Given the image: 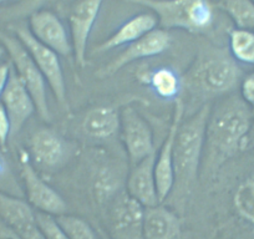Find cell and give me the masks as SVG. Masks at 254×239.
<instances>
[{"label": "cell", "instance_id": "obj_1", "mask_svg": "<svg viewBox=\"0 0 254 239\" xmlns=\"http://www.w3.org/2000/svg\"><path fill=\"white\" fill-rule=\"evenodd\" d=\"M252 110L239 96H231L211 109L206 127V171H216L238 151L246 148Z\"/></svg>", "mask_w": 254, "mask_h": 239}, {"label": "cell", "instance_id": "obj_2", "mask_svg": "<svg viewBox=\"0 0 254 239\" xmlns=\"http://www.w3.org/2000/svg\"><path fill=\"white\" fill-rule=\"evenodd\" d=\"M211 105L204 104L193 116L182 121L173 146V193L175 198H186L198 177L206 138V127ZM171 196V194H170Z\"/></svg>", "mask_w": 254, "mask_h": 239}, {"label": "cell", "instance_id": "obj_3", "mask_svg": "<svg viewBox=\"0 0 254 239\" xmlns=\"http://www.w3.org/2000/svg\"><path fill=\"white\" fill-rule=\"evenodd\" d=\"M151 9L161 29H182L188 33H204L214 20L211 0H125Z\"/></svg>", "mask_w": 254, "mask_h": 239}, {"label": "cell", "instance_id": "obj_4", "mask_svg": "<svg viewBox=\"0 0 254 239\" xmlns=\"http://www.w3.org/2000/svg\"><path fill=\"white\" fill-rule=\"evenodd\" d=\"M241 79V67L224 49H207L199 54L190 81L201 91L209 95H222L231 91Z\"/></svg>", "mask_w": 254, "mask_h": 239}, {"label": "cell", "instance_id": "obj_5", "mask_svg": "<svg viewBox=\"0 0 254 239\" xmlns=\"http://www.w3.org/2000/svg\"><path fill=\"white\" fill-rule=\"evenodd\" d=\"M0 41L10 56L14 71L16 72L30 96L33 97L36 112L44 121L49 122L51 120V114L50 109H49L48 94H46L48 84H46L43 74L38 69L31 56L29 55L28 50L24 48V45L16 36L0 33Z\"/></svg>", "mask_w": 254, "mask_h": 239}, {"label": "cell", "instance_id": "obj_6", "mask_svg": "<svg viewBox=\"0 0 254 239\" xmlns=\"http://www.w3.org/2000/svg\"><path fill=\"white\" fill-rule=\"evenodd\" d=\"M11 29L15 33V36L19 39L24 48L28 50L29 55L34 60L38 69L43 74L46 84L53 91L56 101L59 102L63 109L69 110V101H67V91L65 76H64L63 66H61L59 55L50 48L44 45L30 33L28 26L14 25Z\"/></svg>", "mask_w": 254, "mask_h": 239}, {"label": "cell", "instance_id": "obj_7", "mask_svg": "<svg viewBox=\"0 0 254 239\" xmlns=\"http://www.w3.org/2000/svg\"><path fill=\"white\" fill-rule=\"evenodd\" d=\"M20 170L26 192V202L36 212L59 217L66 214L67 204L63 197L46 183L36 172L30 156L26 152L20 155Z\"/></svg>", "mask_w": 254, "mask_h": 239}, {"label": "cell", "instance_id": "obj_8", "mask_svg": "<svg viewBox=\"0 0 254 239\" xmlns=\"http://www.w3.org/2000/svg\"><path fill=\"white\" fill-rule=\"evenodd\" d=\"M120 131L125 150L133 165L155 153L152 128L133 107L126 106L120 112Z\"/></svg>", "mask_w": 254, "mask_h": 239}, {"label": "cell", "instance_id": "obj_9", "mask_svg": "<svg viewBox=\"0 0 254 239\" xmlns=\"http://www.w3.org/2000/svg\"><path fill=\"white\" fill-rule=\"evenodd\" d=\"M171 45V35L165 29H155L151 33L146 34L135 43L127 45V48L112 60L110 64L100 69L96 76L100 79L112 76L124 69L127 65L132 64L137 60L152 58L165 53Z\"/></svg>", "mask_w": 254, "mask_h": 239}, {"label": "cell", "instance_id": "obj_10", "mask_svg": "<svg viewBox=\"0 0 254 239\" xmlns=\"http://www.w3.org/2000/svg\"><path fill=\"white\" fill-rule=\"evenodd\" d=\"M183 114H185V104L182 99L178 97L175 101V109H173L172 122H171L170 130L167 136L163 141L160 148L158 155H156L155 161V177L156 186H157V194L160 203L165 202L170 197L173 188V146H175L176 135L180 125L183 121Z\"/></svg>", "mask_w": 254, "mask_h": 239}, {"label": "cell", "instance_id": "obj_11", "mask_svg": "<svg viewBox=\"0 0 254 239\" xmlns=\"http://www.w3.org/2000/svg\"><path fill=\"white\" fill-rule=\"evenodd\" d=\"M104 0H77L69 16L70 38L76 65H86L87 43Z\"/></svg>", "mask_w": 254, "mask_h": 239}, {"label": "cell", "instance_id": "obj_12", "mask_svg": "<svg viewBox=\"0 0 254 239\" xmlns=\"http://www.w3.org/2000/svg\"><path fill=\"white\" fill-rule=\"evenodd\" d=\"M29 30L40 43L55 51L58 55L70 56L74 53L66 26L51 10L41 9L34 11L29 18Z\"/></svg>", "mask_w": 254, "mask_h": 239}, {"label": "cell", "instance_id": "obj_13", "mask_svg": "<svg viewBox=\"0 0 254 239\" xmlns=\"http://www.w3.org/2000/svg\"><path fill=\"white\" fill-rule=\"evenodd\" d=\"M29 156L41 170H58L69 157V146L51 128H39L30 138Z\"/></svg>", "mask_w": 254, "mask_h": 239}, {"label": "cell", "instance_id": "obj_14", "mask_svg": "<svg viewBox=\"0 0 254 239\" xmlns=\"http://www.w3.org/2000/svg\"><path fill=\"white\" fill-rule=\"evenodd\" d=\"M11 123V135H16L36 111L33 97L20 81L16 72L11 71L10 79L0 97Z\"/></svg>", "mask_w": 254, "mask_h": 239}, {"label": "cell", "instance_id": "obj_15", "mask_svg": "<svg viewBox=\"0 0 254 239\" xmlns=\"http://www.w3.org/2000/svg\"><path fill=\"white\" fill-rule=\"evenodd\" d=\"M156 153L143 158L133 165L127 178V194L141 204L143 208H150L160 204L155 177Z\"/></svg>", "mask_w": 254, "mask_h": 239}, {"label": "cell", "instance_id": "obj_16", "mask_svg": "<svg viewBox=\"0 0 254 239\" xmlns=\"http://www.w3.org/2000/svg\"><path fill=\"white\" fill-rule=\"evenodd\" d=\"M145 208L128 194L115 203L111 228L116 239H143L142 222Z\"/></svg>", "mask_w": 254, "mask_h": 239}, {"label": "cell", "instance_id": "obj_17", "mask_svg": "<svg viewBox=\"0 0 254 239\" xmlns=\"http://www.w3.org/2000/svg\"><path fill=\"white\" fill-rule=\"evenodd\" d=\"M158 19L153 13H141L125 21L109 39L94 49L92 54H102L125 45H130L138 39L157 29Z\"/></svg>", "mask_w": 254, "mask_h": 239}, {"label": "cell", "instance_id": "obj_18", "mask_svg": "<svg viewBox=\"0 0 254 239\" xmlns=\"http://www.w3.org/2000/svg\"><path fill=\"white\" fill-rule=\"evenodd\" d=\"M0 221L18 236L36 224V211L26 201L0 192Z\"/></svg>", "mask_w": 254, "mask_h": 239}, {"label": "cell", "instance_id": "obj_19", "mask_svg": "<svg viewBox=\"0 0 254 239\" xmlns=\"http://www.w3.org/2000/svg\"><path fill=\"white\" fill-rule=\"evenodd\" d=\"M180 233V219L162 206L145 208L142 222L143 239H176Z\"/></svg>", "mask_w": 254, "mask_h": 239}, {"label": "cell", "instance_id": "obj_20", "mask_svg": "<svg viewBox=\"0 0 254 239\" xmlns=\"http://www.w3.org/2000/svg\"><path fill=\"white\" fill-rule=\"evenodd\" d=\"M82 130L89 137L107 140L120 131V112L109 106L94 107L85 116Z\"/></svg>", "mask_w": 254, "mask_h": 239}, {"label": "cell", "instance_id": "obj_21", "mask_svg": "<svg viewBox=\"0 0 254 239\" xmlns=\"http://www.w3.org/2000/svg\"><path fill=\"white\" fill-rule=\"evenodd\" d=\"M147 84L156 96L162 100H177L180 97L181 79L171 67H158L147 75Z\"/></svg>", "mask_w": 254, "mask_h": 239}, {"label": "cell", "instance_id": "obj_22", "mask_svg": "<svg viewBox=\"0 0 254 239\" xmlns=\"http://www.w3.org/2000/svg\"><path fill=\"white\" fill-rule=\"evenodd\" d=\"M229 53L237 62L254 65V30L233 29L229 33Z\"/></svg>", "mask_w": 254, "mask_h": 239}, {"label": "cell", "instance_id": "obj_23", "mask_svg": "<svg viewBox=\"0 0 254 239\" xmlns=\"http://www.w3.org/2000/svg\"><path fill=\"white\" fill-rule=\"evenodd\" d=\"M217 5L231 18L237 28L254 30L253 0H218Z\"/></svg>", "mask_w": 254, "mask_h": 239}, {"label": "cell", "instance_id": "obj_24", "mask_svg": "<svg viewBox=\"0 0 254 239\" xmlns=\"http://www.w3.org/2000/svg\"><path fill=\"white\" fill-rule=\"evenodd\" d=\"M234 206L244 219L254 224V173L237 188Z\"/></svg>", "mask_w": 254, "mask_h": 239}, {"label": "cell", "instance_id": "obj_25", "mask_svg": "<svg viewBox=\"0 0 254 239\" xmlns=\"http://www.w3.org/2000/svg\"><path fill=\"white\" fill-rule=\"evenodd\" d=\"M69 239H100L95 229L84 218L71 214H63L56 217Z\"/></svg>", "mask_w": 254, "mask_h": 239}, {"label": "cell", "instance_id": "obj_26", "mask_svg": "<svg viewBox=\"0 0 254 239\" xmlns=\"http://www.w3.org/2000/svg\"><path fill=\"white\" fill-rule=\"evenodd\" d=\"M36 223L45 239H69L66 232L64 231L56 217L36 212Z\"/></svg>", "mask_w": 254, "mask_h": 239}, {"label": "cell", "instance_id": "obj_27", "mask_svg": "<svg viewBox=\"0 0 254 239\" xmlns=\"http://www.w3.org/2000/svg\"><path fill=\"white\" fill-rule=\"evenodd\" d=\"M11 136V123L9 120L8 114L4 109L3 104L0 102V147L1 150L6 147L8 145L9 137Z\"/></svg>", "mask_w": 254, "mask_h": 239}, {"label": "cell", "instance_id": "obj_28", "mask_svg": "<svg viewBox=\"0 0 254 239\" xmlns=\"http://www.w3.org/2000/svg\"><path fill=\"white\" fill-rule=\"evenodd\" d=\"M241 97L247 104L254 106V71L247 75L242 81Z\"/></svg>", "mask_w": 254, "mask_h": 239}, {"label": "cell", "instance_id": "obj_29", "mask_svg": "<svg viewBox=\"0 0 254 239\" xmlns=\"http://www.w3.org/2000/svg\"><path fill=\"white\" fill-rule=\"evenodd\" d=\"M11 71H13V69H11L10 62H1L0 64V97H1L6 85H8Z\"/></svg>", "mask_w": 254, "mask_h": 239}, {"label": "cell", "instance_id": "obj_30", "mask_svg": "<svg viewBox=\"0 0 254 239\" xmlns=\"http://www.w3.org/2000/svg\"><path fill=\"white\" fill-rule=\"evenodd\" d=\"M10 237H14L15 239H45L44 234L41 233V231L39 229L38 223H36L35 226L30 227V228L25 229V231L21 232V233L18 234V236H14V234L10 232Z\"/></svg>", "mask_w": 254, "mask_h": 239}, {"label": "cell", "instance_id": "obj_31", "mask_svg": "<svg viewBox=\"0 0 254 239\" xmlns=\"http://www.w3.org/2000/svg\"><path fill=\"white\" fill-rule=\"evenodd\" d=\"M247 147H254V120H253V121H252L251 130H249L248 136H247L246 148Z\"/></svg>", "mask_w": 254, "mask_h": 239}, {"label": "cell", "instance_id": "obj_32", "mask_svg": "<svg viewBox=\"0 0 254 239\" xmlns=\"http://www.w3.org/2000/svg\"><path fill=\"white\" fill-rule=\"evenodd\" d=\"M15 1H19V0H0V5H1V4H8V3H15Z\"/></svg>", "mask_w": 254, "mask_h": 239}, {"label": "cell", "instance_id": "obj_33", "mask_svg": "<svg viewBox=\"0 0 254 239\" xmlns=\"http://www.w3.org/2000/svg\"><path fill=\"white\" fill-rule=\"evenodd\" d=\"M6 51H5V48H4L3 45H0V58H3L4 56V54H5Z\"/></svg>", "mask_w": 254, "mask_h": 239}, {"label": "cell", "instance_id": "obj_34", "mask_svg": "<svg viewBox=\"0 0 254 239\" xmlns=\"http://www.w3.org/2000/svg\"><path fill=\"white\" fill-rule=\"evenodd\" d=\"M3 171H4V162H3V160L0 158V175L3 173Z\"/></svg>", "mask_w": 254, "mask_h": 239}, {"label": "cell", "instance_id": "obj_35", "mask_svg": "<svg viewBox=\"0 0 254 239\" xmlns=\"http://www.w3.org/2000/svg\"><path fill=\"white\" fill-rule=\"evenodd\" d=\"M4 239H15L14 237H8V238H4Z\"/></svg>", "mask_w": 254, "mask_h": 239}, {"label": "cell", "instance_id": "obj_36", "mask_svg": "<svg viewBox=\"0 0 254 239\" xmlns=\"http://www.w3.org/2000/svg\"><path fill=\"white\" fill-rule=\"evenodd\" d=\"M0 150H1V147H0Z\"/></svg>", "mask_w": 254, "mask_h": 239}, {"label": "cell", "instance_id": "obj_37", "mask_svg": "<svg viewBox=\"0 0 254 239\" xmlns=\"http://www.w3.org/2000/svg\"><path fill=\"white\" fill-rule=\"evenodd\" d=\"M253 3H254V0H253Z\"/></svg>", "mask_w": 254, "mask_h": 239}, {"label": "cell", "instance_id": "obj_38", "mask_svg": "<svg viewBox=\"0 0 254 239\" xmlns=\"http://www.w3.org/2000/svg\"><path fill=\"white\" fill-rule=\"evenodd\" d=\"M217 1H218V0H217Z\"/></svg>", "mask_w": 254, "mask_h": 239}]
</instances>
